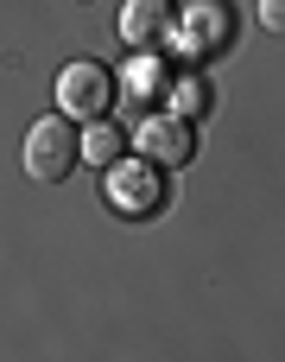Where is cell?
Masks as SVG:
<instances>
[{"label": "cell", "mask_w": 285, "mask_h": 362, "mask_svg": "<svg viewBox=\"0 0 285 362\" xmlns=\"http://www.w3.org/2000/svg\"><path fill=\"white\" fill-rule=\"evenodd\" d=\"M76 159H83V134H76V121H51V115L32 121V134H25V172H32L38 185L70 178Z\"/></svg>", "instance_id": "6da1fadb"}, {"label": "cell", "mask_w": 285, "mask_h": 362, "mask_svg": "<svg viewBox=\"0 0 285 362\" xmlns=\"http://www.w3.org/2000/svg\"><path fill=\"white\" fill-rule=\"evenodd\" d=\"M108 102H114V76H108L95 57H76V64L57 70V115H70V121H102Z\"/></svg>", "instance_id": "7a4b0ae2"}, {"label": "cell", "mask_w": 285, "mask_h": 362, "mask_svg": "<svg viewBox=\"0 0 285 362\" xmlns=\"http://www.w3.org/2000/svg\"><path fill=\"white\" fill-rule=\"evenodd\" d=\"M133 146L159 165V172H178V165H190V153H197V127L171 108V115H146L140 127H133Z\"/></svg>", "instance_id": "3957f363"}, {"label": "cell", "mask_w": 285, "mask_h": 362, "mask_svg": "<svg viewBox=\"0 0 285 362\" xmlns=\"http://www.w3.org/2000/svg\"><path fill=\"white\" fill-rule=\"evenodd\" d=\"M159 197H165V178H159L152 159H114V165H108V204H114V210L152 216Z\"/></svg>", "instance_id": "277c9868"}, {"label": "cell", "mask_w": 285, "mask_h": 362, "mask_svg": "<svg viewBox=\"0 0 285 362\" xmlns=\"http://www.w3.org/2000/svg\"><path fill=\"white\" fill-rule=\"evenodd\" d=\"M171 25H178V0H127V6H121V38H127L133 51L159 45Z\"/></svg>", "instance_id": "5b68a950"}, {"label": "cell", "mask_w": 285, "mask_h": 362, "mask_svg": "<svg viewBox=\"0 0 285 362\" xmlns=\"http://www.w3.org/2000/svg\"><path fill=\"white\" fill-rule=\"evenodd\" d=\"M171 32L203 57V51H216V45L229 38V6H222V0H190V6L178 13V25H171Z\"/></svg>", "instance_id": "8992f818"}, {"label": "cell", "mask_w": 285, "mask_h": 362, "mask_svg": "<svg viewBox=\"0 0 285 362\" xmlns=\"http://www.w3.org/2000/svg\"><path fill=\"white\" fill-rule=\"evenodd\" d=\"M171 76H178V70H171L165 57H146V51H140V57L127 64V76H121V89H127L133 102H159V95H171Z\"/></svg>", "instance_id": "52a82bcc"}, {"label": "cell", "mask_w": 285, "mask_h": 362, "mask_svg": "<svg viewBox=\"0 0 285 362\" xmlns=\"http://www.w3.org/2000/svg\"><path fill=\"white\" fill-rule=\"evenodd\" d=\"M121 146H127V134L114 127V121H89V134H83V159H95L102 172L121 159Z\"/></svg>", "instance_id": "ba28073f"}, {"label": "cell", "mask_w": 285, "mask_h": 362, "mask_svg": "<svg viewBox=\"0 0 285 362\" xmlns=\"http://www.w3.org/2000/svg\"><path fill=\"white\" fill-rule=\"evenodd\" d=\"M171 102H178L184 121H197V115L210 108V83H203V76H171Z\"/></svg>", "instance_id": "9c48e42d"}, {"label": "cell", "mask_w": 285, "mask_h": 362, "mask_svg": "<svg viewBox=\"0 0 285 362\" xmlns=\"http://www.w3.org/2000/svg\"><path fill=\"white\" fill-rule=\"evenodd\" d=\"M254 19H260L267 32H279V38H285V0H260V6H254Z\"/></svg>", "instance_id": "30bf717a"}]
</instances>
